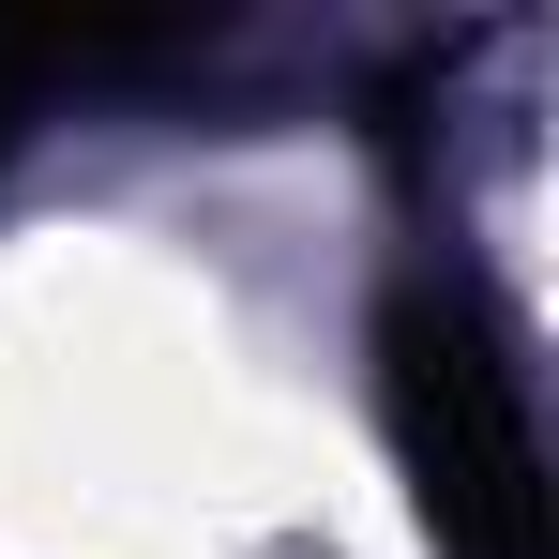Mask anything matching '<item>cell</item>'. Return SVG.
Instances as JSON below:
<instances>
[{"label":"cell","mask_w":559,"mask_h":559,"mask_svg":"<svg viewBox=\"0 0 559 559\" xmlns=\"http://www.w3.org/2000/svg\"><path fill=\"white\" fill-rule=\"evenodd\" d=\"M393 424H408V468H424L454 559H545V454H530L514 364L484 348V318L454 287L393 302Z\"/></svg>","instance_id":"cell-1"}]
</instances>
